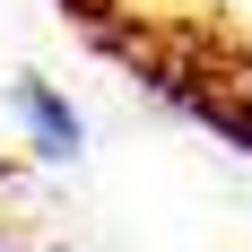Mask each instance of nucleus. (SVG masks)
<instances>
[{"label":"nucleus","mask_w":252,"mask_h":252,"mask_svg":"<svg viewBox=\"0 0 252 252\" xmlns=\"http://www.w3.org/2000/svg\"><path fill=\"white\" fill-rule=\"evenodd\" d=\"M18 122L35 130V148H44V157H70V148H78V113L52 96L44 78H26V87H18Z\"/></svg>","instance_id":"nucleus-1"}]
</instances>
